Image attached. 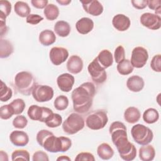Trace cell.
I'll return each mask as SVG.
<instances>
[{"mask_svg": "<svg viewBox=\"0 0 161 161\" xmlns=\"http://www.w3.org/2000/svg\"><path fill=\"white\" fill-rule=\"evenodd\" d=\"M126 126L120 121L113 122L109 128L111 140L116 146L120 157L125 161H131L136 156L135 146L129 142Z\"/></svg>", "mask_w": 161, "mask_h": 161, "instance_id": "cell-1", "label": "cell"}, {"mask_svg": "<svg viewBox=\"0 0 161 161\" xmlns=\"http://www.w3.org/2000/svg\"><path fill=\"white\" fill-rule=\"evenodd\" d=\"M96 94V87L90 82L82 84L72 92L71 97L74 110L79 113H85L91 108Z\"/></svg>", "mask_w": 161, "mask_h": 161, "instance_id": "cell-2", "label": "cell"}, {"mask_svg": "<svg viewBox=\"0 0 161 161\" xmlns=\"http://www.w3.org/2000/svg\"><path fill=\"white\" fill-rule=\"evenodd\" d=\"M37 143L43 148L51 153L65 152L72 146L71 140L66 136H55L47 130H40L36 136Z\"/></svg>", "mask_w": 161, "mask_h": 161, "instance_id": "cell-3", "label": "cell"}, {"mask_svg": "<svg viewBox=\"0 0 161 161\" xmlns=\"http://www.w3.org/2000/svg\"><path fill=\"white\" fill-rule=\"evenodd\" d=\"M14 87L21 94L29 96L36 85L33 74L27 71H21L16 74L14 80Z\"/></svg>", "mask_w": 161, "mask_h": 161, "instance_id": "cell-4", "label": "cell"}, {"mask_svg": "<svg viewBox=\"0 0 161 161\" xmlns=\"http://www.w3.org/2000/svg\"><path fill=\"white\" fill-rule=\"evenodd\" d=\"M131 134L134 141L140 145L149 144L153 138L152 130L142 124H136L133 126Z\"/></svg>", "mask_w": 161, "mask_h": 161, "instance_id": "cell-5", "label": "cell"}, {"mask_svg": "<svg viewBox=\"0 0 161 161\" xmlns=\"http://www.w3.org/2000/svg\"><path fill=\"white\" fill-rule=\"evenodd\" d=\"M84 125L83 118L76 113H72L63 122L62 129L67 134L74 135L82 130Z\"/></svg>", "mask_w": 161, "mask_h": 161, "instance_id": "cell-6", "label": "cell"}, {"mask_svg": "<svg viewBox=\"0 0 161 161\" xmlns=\"http://www.w3.org/2000/svg\"><path fill=\"white\" fill-rule=\"evenodd\" d=\"M107 113L103 110H97L89 114L86 119V126L91 130H99L103 129L108 123Z\"/></svg>", "mask_w": 161, "mask_h": 161, "instance_id": "cell-7", "label": "cell"}, {"mask_svg": "<svg viewBox=\"0 0 161 161\" xmlns=\"http://www.w3.org/2000/svg\"><path fill=\"white\" fill-rule=\"evenodd\" d=\"M87 70L92 80L96 84H103L107 79L106 71L99 64L96 57L89 63L87 67Z\"/></svg>", "mask_w": 161, "mask_h": 161, "instance_id": "cell-8", "label": "cell"}, {"mask_svg": "<svg viewBox=\"0 0 161 161\" xmlns=\"http://www.w3.org/2000/svg\"><path fill=\"white\" fill-rule=\"evenodd\" d=\"M33 99L38 103H44L50 101L54 94L52 87L47 85L36 84L31 92Z\"/></svg>", "mask_w": 161, "mask_h": 161, "instance_id": "cell-9", "label": "cell"}, {"mask_svg": "<svg viewBox=\"0 0 161 161\" xmlns=\"http://www.w3.org/2000/svg\"><path fill=\"white\" fill-rule=\"evenodd\" d=\"M52 113L53 111L50 108L41 107L35 104L30 106L27 111L28 116L31 119L43 123H45L47 118Z\"/></svg>", "mask_w": 161, "mask_h": 161, "instance_id": "cell-10", "label": "cell"}, {"mask_svg": "<svg viewBox=\"0 0 161 161\" xmlns=\"http://www.w3.org/2000/svg\"><path fill=\"white\" fill-rule=\"evenodd\" d=\"M148 59V53L143 47H136L134 48L131 52V64L133 67L140 69L145 65Z\"/></svg>", "mask_w": 161, "mask_h": 161, "instance_id": "cell-11", "label": "cell"}, {"mask_svg": "<svg viewBox=\"0 0 161 161\" xmlns=\"http://www.w3.org/2000/svg\"><path fill=\"white\" fill-rule=\"evenodd\" d=\"M141 24L152 30H157L161 27V18L160 15L151 13H143L140 18Z\"/></svg>", "mask_w": 161, "mask_h": 161, "instance_id": "cell-12", "label": "cell"}, {"mask_svg": "<svg viewBox=\"0 0 161 161\" xmlns=\"http://www.w3.org/2000/svg\"><path fill=\"white\" fill-rule=\"evenodd\" d=\"M68 57L69 52L64 47H52L49 52L50 61L55 65H59L62 64L67 59Z\"/></svg>", "mask_w": 161, "mask_h": 161, "instance_id": "cell-13", "label": "cell"}, {"mask_svg": "<svg viewBox=\"0 0 161 161\" xmlns=\"http://www.w3.org/2000/svg\"><path fill=\"white\" fill-rule=\"evenodd\" d=\"M84 11L94 16H97L102 14L104 8L101 3L97 0L80 1Z\"/></svg>", "mask_w": 161, "mask_h": 161, "instance_id": "cell-14", "label": "cell"}, {"mask_svg": "<svg viewBox=\"0 0 161 161\" xmlns=\"http://www.w3.org/2000/svg\"><path fill=\"white\" fill-rule=\"evenodd\" d=\"M74 77L69 73H64L58 76L57 84L58 88L63 92H70L74 84Z\"/></svg>", "mask_w": 161, "mask_h": 161, "instance_id": "cell-15", "label": "cell"}, {"mask_svg": "<svg viewBox=\"0 0 161 161\" xmlns=\"http://www.w3.org/2000/svg\"><path fill=\"white\" fill-rule=\"evenodd\" d=\"M9 140L16 147H24L28 143L29 136L28 134L23 131L15 130L10 133Z\"/></svg>", "mask_w": 161, "mask_h": 161, "instance_id": "cell-16", "label": "cell"}, {"mask_svg": "<svg viewBox=\"0 0 161 161\" xmlns=\"http://www.w3.org/2000/svg\"><path fill=\"white\" fill-rule=\"evenodd\" d=\"M112 24L114 28L119 31L127 30L131 25L130 18L123 14H118L115 15L112 19Z\"/></svg>", "mask_w": 161, "mask_h": 161, "instance_id": "cell-17", "label": "cell"}, {"mask_svg": "<svg viewBox=\"0 0 161 161\" xmlns=\"http://www.w3.org/2000/svg\"><path fill=\"white\" fill-rule=\"evenodd\" d=\"M83 61L82 58L76 55H73L67 60L66 67L67 70L73 74L80 73L83 69Z\"/></svg>", "mask_w": 161, "mask_h": 161, "instance_id": "cell-18", "label": "cell"}, {"mask_svg": "<svg viewBox=\"0 0 161 161\" xmlns=\"http://www.w3.org/2000/svg\"><path fill=\"white\" fill-rule=\"evenodd\" d=\"M94 25V21L91 18L83 17L77 21L75 28L80 34L86 35L93 30Z\"/></svg>", "mask_w": 161, "mask_h": 161, "instance_id": "cell-19", "label": "cell"}, {"mask_svg": "<svg viewBox=\"0 0 161 161\" xmlns=\"http://www.w3.org/2000/svg\"><path fill=\"white\" fill-rule=\"evenodd\" d=\"M145 86V82L142 77L139 75H132L126 81V86L131 92H138L141 91Z\"/></svg>", "mask_w": 161, "mask_h": 161, "instance_id": "cell-20", "label": "cell"}, {"mask_svg": "<svg viewBox=\"0 0 161 161\" xmlns=\"http://www.w3.org/2000/svg\"><path fill=\"white\" fill-rule=\"evenodd\" d=\"M96 58L99 64L105 69L111 67L113 64V54L108 50H101Z\"/></svg>", "mask_w": 161, "mask_h": 161, "instance_id": "cell-21", "label": "cell"}, {"mask_svg": "<svg viewBox=\"0 0 161 161\" xmlns=\"http://www.w3.org/2000/svg\"><path fill=\"white\" fill-rule=\"evenodd\" d=\"M155 156V150L151 145H142L139 149V158L142 161H152Z\"/></svg>", "mask_w": 161, "mask_h": 161, "instance_id": "cell-22", "label": "cell"}, {"mask_svg": "<svg viewBox=\"0 0 161 161\" xmlns=\"http://www.w3.org/2000/svg\"><path fill=\"white\" fill-rule=\"evenodd\" d=\"M124 119L128 123L134 124L139 121L141 113L138 108L134 106L128 107L124 112Z\"/></svg>", "mask_w": 161, "mask_h": 161, "instance_id": "cell-23", "label": "cell"}, {"mask_svg": "<svg viewBox=\"0 0 161 161\" xmlns=\"http://www.w3.org/2000/svg\"><path fill=\"white\" fill-rule=\"evenodd\" d=\"M39 42L43 46H49L56 41V36L54 32L50 30H44L39 35Z\"/></svg>", "mask_w": 161, "mask_h": 161, "instance_id": "cell-24", "label": "cell"}, {"mask_svg": "<svg viewBox=\"0 0 161 161\" xmlns=\"http://www.w3.org/2000/svg\"><path fill=\"white\" fill-rule=\"evenodd\" d=\"M97 153L99 157L103 160H109L114 155V150L107 143L100 144L97 148Z\"/></svg>", "mask_w": 161, "mask_h": 161, "instance_id": "cell-25", "label": "cell"}, {"mask_svg": "<svg viewBox=\"0 0 161 161\" xmlns=\"http://www.w3.org/2000/svg\"><path fill=\"white\" fill-rule=\"evenodd\" d=\"M54 31L57 35L60 37H66L70 33V26L69 23L65 21H58L55 23L54 27Z\"/></svg>", "mask_w": 161, "mask_h": 161, "instance_id": "cell-26", "label": "cell"}, {"mask_svg": "<svg viewBox=\"0 0 161 161\" xmlns=\"http://www.w3.org/2000/svg\"><path fill=\"white\" fill-rule=\"evenodd\" d=\"M14 52L13 44L8 40L1 39L0 40V57L5 58L9 57Z\"/></svg>", "mask_w": 161, "mask_h": 161, "instance_id": "cell-27", "label": "cell"}, {"mask_svg": "<svg viewBox=\"0 0 161 161\" xmlns=\"http://www.w3.org/2000/svg\"><path fill=\"white\" fill-rule=\"evenodd\" d=\"M14 9L16 14L21 18L27 17L29 14H30V7L28 3L24 1H17L14 4Z\"/></svg>", "mask_w": 161, "mask_h": 161, "instance_id": "cell-28", "label": "cell"}, {"mask_svg": "<svg viewBox=\"0 0 161 161\" xmlns=\"http://www.w3.org/2000/svg\"><path fill=\"white\" fill-rule=\"evenodd\" d=\"M159 119V113L154 108H150L146 109L143 114V121L148 124H153L157 122Z\"/></svg>", "mask_w": 161, "mask_h": 161, "instance_id": "cell-29", "label": "cell"}, {"mask_svg": "<svg viewBox=\"0 0 161 161\" xmlns=\"http://www.w3.org/2000/svg\"><path fill=\"white\" fill-rule=\"evenodd\" d=\"M59 13L58 8L52 3L48 4L43 10V13L45 18L50 21L56 19L59 15Z\"/></svg>", "mask_w": 161, "mask_h": 161, "instance_id": "cell-30", "label": "cell"}, {"mask_svg": "<svg viewBox=\"0 0 161 161\" xmlns=\"http://www.w3.org/2000/svg\"><path fill=\"white\" fill-rule=\"evenodd\" d=\"M117 70L118 73L123 75H126L131 74L133 70L131 62L128 59H125L117 65Z\"/></svg>", "mask_w": 161, "mask_h": 161, "instance_id": "cell-31", "label": "cell"}, {"mask_svg": "<svg viewBox=\"0 0 161 161\" xmlns=\"http://www.w3.org/2000/svg\"><path fill=\"white\" fill-rule=\"evenodd\" d=\"M62 117L58 113L51 114L45 120V125L49 128H57L61 125Z\"/></svg>", "mask_w": 161, "mask_h": 161, "instance_id": "cell-32", "label": "cell"}, {"mask_svg": "<svg viewBox=\"0 0 161 161\" xmlns=\"http://www.w3.org/2000/svg\"><path fill=\"white\" fill-rule=\"evenodd\" d=\"M13 96L12 89L8 87L6 84L1 80V88H0V100L1 102L8 101Z\"/></svg>", "mask_w": 161, "mask_h": 161, "instance_id": "cell-33", "label": "cell"}, {"mask_svg": "<svg viewBox=\"0 0 161 161\" xmlns=\"http://www.w3.org/2000/svg\"><path fill=\"white\" fill-rule=\"evenodd\" d=\"M11 11V4L6 0L0 1V19L6 20Z\"/></svg>", "mask_w": 161, "mask_h": 161, "instance_id": "cell-34", "label": "cell"}, {"mask_svg": "<svg viewBox=\"0 0 161 161\" xmlns=\"http://www.w3.org/2000/svg\"><path fill=\"white\" fill-rule=\"evenodd\" d=\"M54 108L58 111L65 109L69 106V99L64 95L57 96L53 102Z\"/></svg>", "mask_w": 161, "mask_h": 161, "instance_id": "cell-35", "label": "cell"}, {"mask_svg": "<svg viewBox=\"0 0 161 161\" xmlns=\"http://www.w3.org/2000/svg\"><path fill=\"white\" fill-rule=\"evenodd\" d=\"M11 107L13 109L14 114H21L26 106L25 103L23 101V99L18 98L14 99L11 103H9Z\"/></svg>", "mask_w": 161, "mask_h": 161, "instance_id": "cell-36", "label": "cell"}, {"mask_svg": "<svg viewBox=\"0 0 161 161\" xmlns=\"http://www.w3.org/2000/svg\"><path fill=\"white\" fill-rule=\"evenodd\" d=\"M11 160L13 161L23 160H30V153L26 150H16L11 154Z\"/></svg>", "mask_w": 161, "mask_h": 161, "instance_id": "cell-37", "label": "cell"}, {"mask_svg": "<svg viewBox=\"0 0 161 161\" xmlns=\"http://www.w3.org/2000/svg\"><path fill=\"white\" fill-rule=\"evenodd\" d=\"M14 113L10 104L3 105L0 108V118L2 119H8Z\"/></svg>", "mask_w": 161, "mask_h": 161, "instance_id": "cell-38", "label": "cell"}, {"mask_svg": "<svg viewBox=\"0 0 161 161\" xmlns=\"http://www.w3.org/2000/svg\"><path fill=\"white\" fill-rule=\"evenodd\" d=\"M27 124L28 120L23 115H18L13 120V125L16 128L23 129L27 126Z\"/></svg>", "mask_w": 161, "mask_h": 161, "instance_id": "cell-39", "label": "cell"}, {"mask_svg": "<svg viewBox=\"0 0 161 161\" xmlns=\"http://www.w3.org/2000/svg\"><path fill=\"white\" fill-rule=\"evenodd\" d=\"M114 58L117 64L125 59V50L123 46L119 45L116 48L114 53Z\"/></svg>", "mask_w": 161, "mask_h": 161, "instance_id": "cell-40", "label": "cell"}, {"mask_svg": "<svg viewBox=\"0 0 161 161\" xmlns=\"http://www.w3.org/2000/svg\"><path fill=\"white\" fill-rule=\"evenodd\" d=\"M150 67L152 69L157 72H161V55L157 54L153 57L150 62Z\"/></svg>", "mask_w": 161, "mask_h": 161, "instance_id": "cell-41", "label": "cell"}, {"mask_svg": "<svg viewBox=\"0 0 161 161\" xmlns=\"http://www.w3.org/2000/svg\"><path fill=\"white\" fill-rule=\"evenodd\" d=\"M147 6L149 9L154 10L156 14L160 15L161 13V1L160 0H148Z\"/></svg>", "mask_w": 161, "mask_h": 161, "instance_id": "cell-42", "label": "cell"}, {"mask_svg": "<svg viewBox=\"0 0 161 161\" xmlns=\"http://www.w3.org/2000/svg\"><path fill=\"white\" fill-rule=\"evenodd\" d=\"M33 161H48L49 158L47 153L43 151L38 150L35 152L32 157Z\"/></svg>", "mask_w": 161, "mask_h": 161, "instance_id": "cell-43", "label": "cell"}, {"mask_svg": "<svg viewBox=\"0 0 161 161\" xmlns=\"http://www.w3.org/2000/svg\"><path fill=\"white\" fill-rule=\"evenodd\" d=\"M43 19V18L37 14H30L26 19V23L31 25H37Z\"/></svg>", "mask_w": 161, "mask_h": 161, "instance_id": "cell-44", "label": "cell"}, {"mask_svg": "<svg viewBox=\"0 0 161 161\" xmlns=\"http://www.w3.org/2000/svg\"><path fill=\"white\" fill-rule=\"evenodd\" d=\"M75 160L76 161H81V160H87V161H94L95 158L94 155L89 152H80L77 155L75 158Z\"/></svg>", "mask_w": 161, "mask_h": 161, "instance_id": "cell-45", "label": "cell"}, {"mask_svg": "<svg viewBox=\"0 0 161 161\" xmlns=\"http://www.w3.org/2000/svg\"><path fill=\"white\" fill-rule=\"evenodd\" d=\"M148 0H132L131 4L134 8L137 9H143L147 6Z\"/></svg>", "mask_w": 161, "mask_h": 161, "instance_id": "cell-46", "label": "cell"}, {"mask_svg": "<svg viewBox=\"0 0 161 161\" xmlns=\"http://www.w3.org/2000/svg\"><path fill=\"white\" fill-rule=\"evenodd\" d=\"M31 3L37 9H43L47 6L48 1L47 0H31Z\"/></svg>", "mask_w": 161, "mask_h": 161, "instance_id": "cell-47", "label": "cell"}, {"mask_svg": "<svg viewBox=\"0 0 161 161\" xmlns=\"http://www.w3.org/2000/svg\"><path fill=\"white\" fill-rule=\"evenodd\" d=\"M0 30H1V38H2L4 35L8 32V27L6 25V20L0 19Z\"/></svg>", "mask_w": 161, "mask_h": 161, "instance_id": "cell-48", "label": "cell"}, {"mask_svg": "<svg viewBox=\"0 0 161 161\" xmlns=\"http://www.w3.org/2000/svg\"><path fill=\"white\" fill-rule=\"evenodd\" d=\"M4 157L3 160H8V156L6 152H4L3 150H1L0 152V159L1 160Z\"/></svg>", "mask_w": 161, "mask_h": 161, "instance_id": "cell-49", "label": "cell"}, {"mask_svg": "<svg viewBox=\"0 0 161 161\" xmlns=\"http://www.w3.org/2000/svg\"><path fill=\"white\" fill-rule=\"evenodd\" d=\"M57 2L62 6H65V5H68L69 3H70L71 0H60V1L57 0Z\"/></svg>", "mask_w": 161, "mask_h": 161, "instance_id": "cell-50", "label": "cell"}, {"mask_svg": "<svg viewBox=\"0 0 161 161\" xmlns=\"http://www.w3.org/2000/svg\"><path fill=\"white\" fill-rule=\"evenodd\" d=\"M57 160L58 161V160H68V161H70V158L68 157V156H66V155H62L59 157H58L57 158Z\"/></svg>", "mask_w": 161, "mask_h": 161, "instance_id": "cell-51", "label": "cell"}]
</instances>
